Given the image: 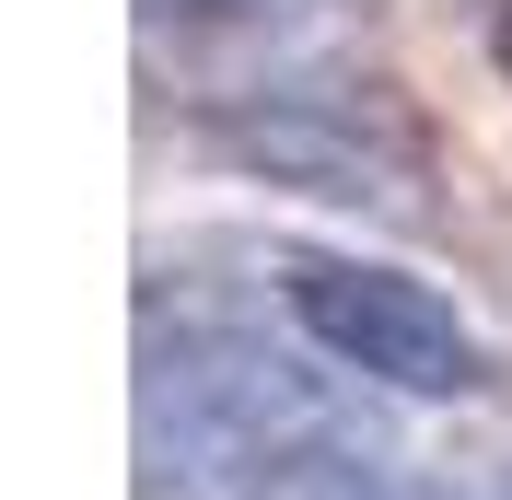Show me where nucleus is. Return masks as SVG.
I'll list each match as a JSON object with an SVG mask.
<instances>
[{
  "instance_id": "2",
  "label": "nucleus",
  "mask_w": 512,
  "mask_h": 500,
  "mask_svg": "<svg viewBox=\"0 0 512 500\" xmlns=\"http://www.w3.org/2000/svg\"><path fill=\"white\" fill-rule=\"evenodd\" d=\"M198 140H210L233 175L303 187V198H326V210H384V221L431 210V163H419L408 117H396V105H350V82H245V94L210 105Z\"/></svg>"
},
{
  "instance_id": "1",
  "label": "nucleus",
  "mask_w": 512,
  "mask_h": 500,
  "mask_svg": "<svg viewBox=\"0 0 512 500\" xmlns=\"http://www.w3.org/2000/svg\"><path fill=\"white\" fill-rule=\"evenodd\" d=\"M280 314L338 384L361 396H408V407H466L489 384V338L466 326L454 291H431L396 256H350V245H303L280 256Z\"/></svg>"
},
{
  "instance_id": "3",
  "label": "nucleus",
  "mask_w": 512,
  "mask_h": 500,
  "mask_svg": "<svg viewBox=\"0 0 512 500\" xmlns=\"http://www.w3.org/2000/svg\"><path fill=\"white\" fill-rule=\"evenodd\" d=\"M338 12H350V0H152V24H175V35H222V47H268V59L315 47Z\"/></svg>"
}]
</instances>
